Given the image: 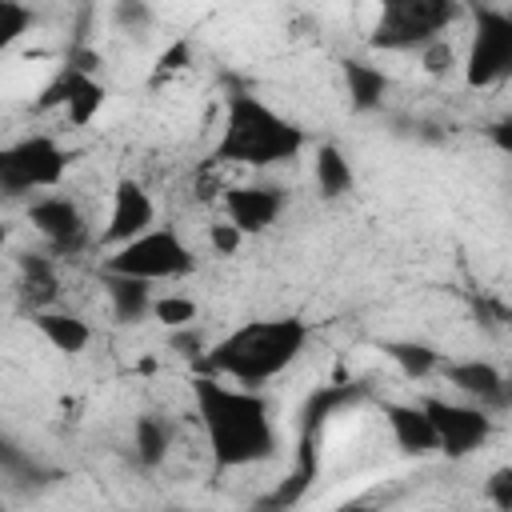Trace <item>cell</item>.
<instances>
[{
  "instance_id": "e0dca14e",
  "label": "cell",
  "mask_w": 512,
  "mask_h": 512,
  "mask_svg": "<svg viewBox=\"0 0 512 512\" xmlns=\"http://www.w3.org/2000/svg\"><path fill=\"white\" fill-rule=\"evenodd\" d=\"M104 284H108V300H112V312L116 320H140L152 304L148 296V280H136V276H120V272H104Z\"/></svg>"
},
{
  "instance_id": "d4e9b609",
  "label": "cell",
  "mask_w": 512,
  "mask_h": 512,
  "mask_svg": "<svg viewBox=\"0 0 512 512\" xmlns=\"http://www.w3.org/2000/svg\"><path fill=\"white\" fill-rule=\"evenodd\" d=\"M68 84H72V68L64 64L48 84H44V92H40V100H36V112H52V108H64V100H68Z\"/></svg>"
},
{
  "instance_id": "7402d4cb",
  "label": "cell",
  "mask_w": 512,
  "mask_h": 512,
  "mask_svg": "<svg viewBox=\"0 0 512 512\" xmlns=\"http://www.w3.org/2000/svg\"><path fill=\"white\" fill-rule=\"evenodd\" d=\"M388 356L404 368V376H428V372L436 368V352H432L428 344H412V340L388 344Z\"/></svg>"
},
{
  "instance_id": "7a4b0ae2",
  "label": "cell",
  "mask_w": 512,
  "mask_h": 512,
  "mask_svg": "<svg viewBox=\"0 0 512 512\" xmlns=\"http://www.w3.org/2000/svg\"><path fill=\"white\" fill-rule=\"evenodd\" d=\"M304 340H308V328L296 316L248 320L236 332H228L224 340H216L204 364L212 376H228L240 384H264V380L280 376L304 352Z\"/></svg>"
},
{
  "instance_id": "4fadbf2b",
  "label": "cell",
  "mask_w": 512,
  "mask_h": 512,
  "mask_svg": "<svg viewBox=\"0 0 512 512\" xmlns=\"http://www.w3.org/2000/svg\"><path fill=\"white\" fill-rule=\"evenodd\" d=\"M344 84H348L352 108H360V112L380 108V100L388 92V76L368 60H344Z\"/></svg>"
},
{
  "instance_id": "4316f807",
  "label": "cell",
  "mask_w": 512,
  "mask_h": 512,
  "mask_svg": "<svg viewBox=\"0 0 512 512\" xmlns=\"http://www.w3.org/2000/svg\"><path fill=\"white\" fill-rule=\"evenodd\" d=\"M488 492H492V504L508 512V508H512V472H508V468H500V472L492 476V484H488Z\"/></svg>"
},
{
  "instance_id": "277c9868",
  "label": "cell",
  "mask_w": 512,
  "mask_h": 512,
  "mask_svg": "<svg viewBox=\"0 0 512 512\" xmlns=\"http://www.w3.org/2000/svg\"><path fill=\"white\" fill-rule=\"evenodd\" d=\"M104 272L136 276V280H176L192 272V252L172 228H148L104 256Z\"/></svg>"
},
{
  "instance_id": "9c48e42d",
  "label": "cell",
  "mask_w": 512,
  "mask_h": 512,
  "mask_svg": "<svg viewBox=\"0 0 512 512\" xmlns=\"http://www.w3.org/2000/svg\"><path fill=\"white\" fill-rule=\"evenodd\" d=\"M156 220V208H152V196L144 192V184L136 180H116L112 188V208H108V228H104V244L116 248L140 232H148Z\"/></svg>"
},
{
  "instance_id": "9a60e30c",
  "label": "cell",
  "mask_w": 512,
  "mask_h": 512,
  "mask_svg": "<svg viewBox=\"0 0 512 512\" xmlns=\"http://www.w3.org/2000/svg\"><path fill=\"white\" fill-rule=\"evenodd\" d=\"M68 68H72V64H68ZM104 100H108L104 84H100L96 76H88V72H76V68H72V84H68V100H64V112H68V120H72L76 128L92 124V120L100 116Z\"/></svg>"
},
{
  "instance_id": "5bb4252c",
  "label": "cell",
  "mask_w": 512,
  "mask_h": 512,
  "mask_svg": "<svg viewBox=\"0 0 512 512\" xmlns=\"http://www.w3.org/2000/svg\"><path fill=\"white\" fill-rule=\"evenodd\" d=\"M32 324H36V332L56 348V352H80L84 344H88V324L80 320V316H72V312H36L32 316Z\"/></svg>"
},
{
  "instance_id": "8fae6325",
  "label": "cell",
  "mask_w": 512,
  "mask_h": 512,
  "mask_svg": "<svg viewBox=\"0 0 512 512\" xmlns=\"http://www.w3.org/2000/svg\"><path fill=\"white\" fill-rule=\"evenodd\" d=\"M28 220H32V228L40 236H48L60 248H76L84 240V216L64 196H40V200H32L28 204Z\"/></svg>"
},
{
  "instance_id": "484cf974",
  "label": "cell",
  "mask_w": 512,
  "mask_h": 512,
  "mask_svg": "<svg viewBox=\"0 0 512 512\" xmlns=\"http://www.w3.org/2000/svg\"><path fill=\"white\" fill-rule=\"evenodd\" d=\"M240 240H244V232H240L232 220H216V224L208 228V244H212L216 256H236Z\"/></svg>"
},
{
  "instance_id": "5b68a950",
  "label": "cell",
  "mask_w": 512,
  "mask_h": 512,
  "mask_svg": "<svg viewBox=\"0 0 512 512\" xmlns=\"http://www.w3.org/2000/svg\"><path fill=\"white\" fill-rule=\"evenodd\" d=\"M456 20V0H380V20L372 28V44L400 52L424 48Z\"/></svg>"
},
{
  "instance_id": "52a82bcc",
  "label": "cell",
  "mask_w": 512,
  "mask_h": 512,
  "mask_svg": "<svg viewBox=\"0 0 512 512\" xmlns=\"http://www.w3.org/2000/svg\"><path fill=\"white\" fill-rule=\"evenodd\" d=\"M508 68H512V20L504 12H496V8H480L464 76H468L472 88H488Z\"/></svg>"
},
{
  "instance_id": "cb8c5ba5",
  "label": "cell",
  "mask_w": 512,
  "mask_h": 512,
  "mask_svg": "<svg viewBox=\"0 0 512 512\" xmlns=\"http://www.w3.org/2000/svg\"><path fill=\"white\" fill-rule=\"evenodd\" d=\"M192 64V44L180 36V40H172L160 56H156V80L160 76H172V72H180V68H188Z\"/></svg>"
},
{
  "instance_id": "30bf717a",
  "label": "cell",
  "mask_w": 512,
  "mask_h": 512,
  "mask_svg": "<svg viewBox=\"0 0 512 512\" xmlns=\"http://www.w3.org/2000/svg\"><path fill=\"white\" fill-rule=\"evenodd\" d=\"M280 208H284V196L264 184H240V188H228V196H224V212L244 236L264 232L280 216Z\"/></svg>"
},
{
  "instance_id": "3957f363",
  "label": "cell",
  "mask_w": 512,
  "mask_h": 512,
  "mask_svg": "<svg viewBox=\"0 0 512 512\" xmlns=\"http://www.w3.org/2000/svg\"><path fill=\"white\" fill-rule=\"evenodd\" d=\"M300 148H304V132L292 120H284L276 108H268L264 100H256L248 92L228 96L224 132H220V144H216L220 160L248 164V168H268V164L292 160Z\"/></svg>"
},
{
  "instance_id": "f1b7e54d",
  "label": "cell",
  "mask_w": 512,
  "mask_h": 512,
  "mask_svg": "<svg viewBox=\"0 0 512 512\" xmlns=\"http://www.w3.org/2000/svg\"><path fill=\"white\" fill-rule=\"evenodd\" d=\"M4 244H8V224H0V252H4Z\"/></svg>"
},
{
  "instance_id": "83f0119b",
  "label": "cell",
  "mask_w": 512,
  "mask_h": 512,
  "mask_svg": "<svg viewBox=\"0 0 512 512\" xmlns=\"http://www.w3.org/2000/svg\"><path fill=\"white\" fill-rule=\"evenodd\" d=\"M76 72H88V76H96V68H100V56L96 52H88V48H80V52H72V60H68Z\"/></svg>"
},
{
  "instance_id": "603a6c76",
  "label": "cell",
  "mask_w": 512,
  "mask_h": 512,
  "mask_svg": "<svg viewBox=\"0 0 512 512\" xmlns=\"http://www.w3.org/2000/svg\"><path fill=\"white\" fill-rule=\"evenodd\" d=\"M420 60H424V72H428V76H448V72L456 68V52H452V44L440 40V36L424 44V56H420Z\"/></svg>"
},
{
  "instance_id": "2e32d148",
  "label": "cell",
  "mask_w": 512,
  "mask_h": 512,
  "mask_svg": "<svg viewBox=\"0 0 512 512\" xmlns=\"http://www.w3.org/2000/svg\"><path fill=\"white\" fill-rule=\"evenodd\" d=\"M444 376H448V384H456V388L468 392V396H480V400H504V376H500L492 364H480V360L448 364Z\"/></svg>"
},
{
  "instance_id": "44dd1931",
  "label": "cell",
  "mask_w": 512,
  "mask_h": 512,
  "mask_svg": "<svg viewBox=\"0 0 512 512\" xmlns=\"http://www.w3.org/2000/svg\"><path fill=\"white\" fill-rule=\"evenodd\" d=\"M136 448H140V460L144 464H160L164 452H168V432L156 416H140L136 420Z\"/></svg>"
},
{
  "instance_id": "ffe728a7",
  "label": "cell",
  "mask_w": 512,
  "mask_h": 512,
  "mask_svg": "<svg viewBox=\"0 0 512 512\" xmlns=\"http://www.w3.org/2000/svg\"><path fill=\"white\" fill-rule=\"evenodd\" d=\"M32 24H36V12L24 0H0V52H8Z\"/></svg>"
},
{
  "instance_id": "ac0fdd59",
  "label": "cell",
  "mask_w": 512,
  "mask_h": 512,
  "mask_svg": "<svg viewBox=\"0 0 512 512\" xmlns=\"http://www.w3.org/2000/svg\"><path fill=\"white\" fill-rule=\"evenodd\" d=\"M316 188L328 200H336V196H344L352 188V164L344 160V152L336 144H320L316 148Z\"/></svg>"
},
{
  "instance_id": "8992f818",
  "label": "cell",
  "mask_w": 512,
  "mask_h": 512,
  "mask_svg": "<svg viewBox=\"0 0 512 512\" xmlns=\"http://www.w3.org/2000/svg\"><path fill=\"white\" fill-rule=\"evenodd\" d=\"M68 152L52 136H28L8 148H0V188L4 192H32V188H56L64 180Z\"/></svg>"
},
{
  "instance_id": "d6986e66",
  "label": "cell",
  "mask_w": 512,
  "mask_h": 512,
  "mask_svg": "<svg viewBox=\"0 0 512 512\" xmlns=\"http://www.w3.org/2000/svg\"><path fill=\"white\" fill-rule=\"evenodd\" d=\"M148 312H152V320H160L164 328L180 332V328H192V320H196V300L168 292V296H156V300L148 304Z\"/></svg>"
},
{
  "instance_id": "7c38bea8",
  "label": "cell",
  "mask_w": 512,
  "mask_h": 512,
  "mask_svg": "<svg viewBox=\"0 0 512 512\" xmlns=\"http://www.w3.org/2000/svg\"><path fill=\"white\" fill-rule=\"evenodd\" d=\"M384 420L392 428V440L412 452V456H424V452H440L436 444V428L424 412V404H384Z\"/></svg>"
},
{
  "instance_id": "6da1fadb",
  "label": "cell",
  "mask_w": 512,
  "mask_h": 512,
  "mask_svg": "<svg viewBox=\"0 0 512 512\" xmlns=\"http://www.w3.org/2000/svg\"><path fill=\"white\" fill-rule=\"evenodd\" d=\"M192 400H196V412H200V424H204L216 464L244 468V464L268 460L276 452L272 412L256 392L228 388V384H220V376H196Z\"/></svg>"
},
{
  "instance_id": "ba28073f",
  "label": "cell",
  "mask_w": 512,
  "mask_h": 512,
  "mask_svg": "<svg viewBox=\"0 0 512 512\" xmlns=\"http://www.w3.org/2000/svg\"><path fill=\"white\" fill-rule=\"evenodd\" d=\"M420 404H424V412H428V420H432V428H436L440 452H448V456H468V452H476V448L488 440V432H492V420H488L484 408L452 404V400H440V396H428V400H420Z\"/></svg>"
}]
</instances>
